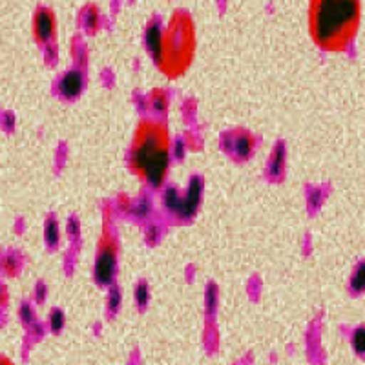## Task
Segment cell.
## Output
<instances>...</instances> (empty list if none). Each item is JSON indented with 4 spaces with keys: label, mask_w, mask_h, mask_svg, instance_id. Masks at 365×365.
I'll use <instances>...</instances> for the list:
<instances>
[{
    "label": "cell",
    "mask_w": 365,
    "mask_h": 365,
    "mask_svg": "<svg viewBox=\"0 0 365 365\" xmlns=\"http://www.w3.org/2000/svg\"><path fill=\"white\" fill-rule=\"evenodd\" d=\"M2 267H4L6 272L13 274V272H15V269H17V259H15L13 256H8L4 262H2Z\"/></svg>",
    "instance_id": "7402d4cb"
},
{
    "label": "cell",
    "mask_w": 365,
    "mask_h": 365,
    "mask_svg": "<svg viewBox=\"0 0 365 365\" xmlns=\"http://www.w3.org/2000/svg\"><path fill=\"white\" fill-rule=\"evenodd\" d=\"M360 24L358 0H312L309 4V35L319 50L345 51L356 38Z\"/></svg>",
    "instance_id": "6da1fadb"
},
{
    "label": "cell",
    "mask_w": 365,
    "mask_h": 365,
    "mask_svg": "<svg viewBox=\"0 0 365 365\" xmlns=\"http://www.w3.org/2000/svg\"><path fill=\"white\" fill-rule=\"evenodd\" d=\"M148 210H150L148 201H143V203H139V207H137V214H139V216H146Z\"/></svg>",
    "instance_id": "cb8c5ba5"
},
{
    "label": "cell",
    "mask_w": 365,
    "mask_h": 365,
    "mask_svg": "<svg viewBox=\"0 0 365 365\" xmlns=\"http://www.w3.org/2000/svg\"><path fill=\"white\" fill-rule=\"evenodd\" d=\"M37 298H38V302H44V298H46V287L42 285V283L37 287Z\"/></svg>",
    "instance_id": "d4e9b609"
},
{
    "label": "cell",
    "mask_w": 365,
    "mask_h": 365,
    "mask_svg": "<svg viewBox=\"0 0 365 365\" xmlns=\"http://www.w3.org/2000/svg\"><path fill=\"white\" fill-rule=\"evenodd\" d=\"M349 289L354 294H360V292L365 291V259L354 267L351 279H349Z\"/></svg>",
    "instance_id": "8fae6325"
},
{
    "label": "cell",
    "mask_w": 365,
    "mask_h": 365,
    "mask_svg": "<svg viewBox=\"0 0 365 365\" xmlns=\"http://www.w3.org/2000/svg\"><path fill=\"white\" fill-rule=\"evenodd\" d=\"M181 197H182V195L179 194L175 188H168V190H166V194H165V205L170 208V210L178 212L179 205H181Z\"/></svg>",
    "instance_id": "e0dca14e"
},
{
    "label": "cell",
    "mask_w": 365,
    "mask_h": 365,
    "mask_svg": "<svg viewBox=\"0 0 365 365\" xmlns=\"http://www.w3.org/2000/svg\"><path fill=\"white\" fill-rule=\"evenodd\" d=\"M21 318L24 319L26 324H31V322H34V319H35L34 309L29 307V305H24V307L21 309Z\"/></svg>",
    "instance_id": "44dd1931"
},
{
    "label": "cell",
    "mask_w": 365,
    "mask_h": 365,
    "mask_svg": "<svg viewBox=\"0 0 365 365\" xmlns=\"http://www.w3.org/2000/svg\"><path fill=\"white\" fill-rule=\"evenodd\" d=\"M64 324H66L64 312L58 311V309L51 311V314H50V329H51V331H53V332H61V331H63Z\"/></svg>",
    "instance_id": "ac0fdd59"
},
{
    "label": "cell",
    "mask_w": 365,
    "mask_h": 365,
    "mask_svg": "<svg viewBox=\"0 0 365 365\" xmlns=\"http://www.w3.org/2000/svg\"><path fill=\"white\" fill-rule=\"evenodd\" d=\"M68 234H70L71 237H79L81 236V223L77 217H71V220H68Z\"/></svg>",
    "instance_id": "ffe728a7"
},
{
    "label": "cell",
    "mask_w": 365,
    "mask_h": 365,
    "mask_svg": "<svg viewBox=\"0 0 365 365\" xmlns=\"http://www.w3.org/2000/svg\"><path fill=\"white\" fill-rule=\"evenodd\" d=\"M44 240L50 247H57L58 241H61V227H58V223L55 217H50V220L46 221Z\"/></svg>",
    "instance_id": "7c38bea8"
},
{
    "label": "cell",
    "mask_w": 365,
    "mask_h": 365,
    "mask_svg": "<svg viewBox=\"0 0 365 365\" xmlns=\"http://www.w3.org/2000/svg\"><path fill=\"white\" fill-rule=\"evenodd\" d=\"M133 298H135V303L139 307H145L150 299V291L148 285L145 282H139L135 287V292H133Z\"/></svg>",
    "instance_id": "2e32d148"
},
{
    "label": "cell",
    "mask_w": 365,
    "mask_h": 365,
    "mask_svg": "<svg viewBox=\"0 0 365 365\" xmlns=\"http://www.w3.org/2000/svg\"><path fill=\"white\" fill-rule=\"evenodd\" d=\"M170 133L163 120L145 119L139 123L130 148V168L139 179L159 188L170 168Z\"/></svg>",
    "instance_id": "7a4b0ae2"
},
{
    "label": "cell",
    "mask_w": 365,
    "mask_h": 365,
    "mask_svg": "<svg viewBox=\"0 0 365 365\" xmlns=\"http://www.w3.org/2000/svg\"><path fill=\"white\" fill-rule=\"evenodd\" d=\"M0 365H15L8 356H0Z\"/></svg>",
    "instance_id": "484cf974"
},
{
    "label": "cell",
    "mask_w": 365,
    "mask_h": 365,
    "mask_svg": "<svg viewBox=\"0 0 365 365\" xmlns=\"http://www.w3.org/2000/svg\"><path fill=\"white\" fill-rule=\"evenodd\" d=\"M84 75L79 70H70L58 81V91L64 99H73L83 91Z\"/></svg>",
    "instance_id": "52a82bcc"
},
{
    "label": "cell",
    "mask_w": 365,
    "mask_h": 365,
    "mask_svg": "<svg viewBox=\"0 0 365 365\" xmlns=\"http://www.w3.org/2000/svg\"><path fill=\"white\" fill-rule=\"evenodd\" d=\"M117 259H119V245H117L115 236L108 228H104L99 245H97L96 265H93L96 279L101 285H108L113 282L117 272Z\"/></svg>",
    "instance_id": "277c9868"
},
{
    "label": "cell",
    "mask_w": 365,
    "mask_h": 365,
    "mask_svg": "<svg viewBox=\"0 0 365 365\" xmlns=\"http://www.w3.org/2000/svg\"><path fill=\"white\" fill-rule=\"evenodd\" d=\"M120 299H123L120 291L119 289H115V287H112V291H110V294H108V311L110 312H115L117 309L120 307Z\"/></svg>",
    "instance_id": "d6986e66"
},
{
    "label": "cell",
    "mask_w": 365,
    "mask_h": 365,
    "mask_svg": "<svg viewBox=\"0 0 365 365\" xmlns=\"http://www.w3.org/2000/svg\"><path fill=\"white\" fill-rule=\"evenodd\" d=\"M150 108L154 110L155 113H165L168 110V97H166L165 91H152V96H150Z\"/></svg>",
    "instance_id": "4fadbf2b"
},
{
    "label": "cell",
    "mask_w": 365,
    "mask_h": 365,
    "mask_svg": "<svg viewBox=\"0 0 365 365\" xmlns=\"http://www.w3.org/2000/svg\"><path fill=\"white\" fill-rule=\"evenodd\" d=\"M83 21L84 26H86L90 31H96L99 28V22H101V15H99V9L96 6H88L83 13Z\"/></svg>",
    "instance_id": "9a60e30c"
},
{
    "label": "cell",
    "mask_w": 365,
    "mask_h": 365,
    "mask_svg": "<svg viewBox=\"0 0 365 365\" xmlns=\"http://www.w3.org/2000/svg\"><path fill=\"white\" fill-rule=\"evenodd\" d=\"M254 150V137L249 132H237L232 137V152L236 158L247 159Z\"/></svg>",
    "instance_id": "9c48e42d"
},
{
    "label": "cell",
    "mask_w": 365,
    "mask_h": 365,
    "mask_svg": "<svg viewBox=\"0 0 365 365\" xmlns=\"http://www.w3.org/2000/svg\"><path fill=\"white\" fill-rule=\"evenodd\" d=\"M285 163H287V148L283 143H278V145L272 148V152H270V159H269L270 174H272L274 178L282 175V172L285 170Z\"/></svg>",
    "instance_id": "30bf717a"
},
{
    "label": "cell",
    "mask_w": 365,
    "mask_h": 365,
    "mask_svg": "<svg viewBox=\"0 0 365 365\" xmlns=\"http://www.w3.org/2000/svg\"><path fill=\"white\" fill-rule=\"evenodd\" d=\"M34 37L38 44H48L55 38L57 34V15L48 6H41L35 9L34 21H31Z\"/></svg>",
    "instance_id": "5b68a950"
},
{
    "label": "cell",
    "mask_w": 365,
    "mask_h": 365,
    "mask_svg": "<svg viewBox=\"0 0 365 365\" xmlns=\"http://www.w3.org/2000/svg\"><path fill=\"white\" fill-rule=\"evenodd\" d=\"M145 44L148 53L152 55L155 63L161 57V48H163V28L158 22H150L145 29Z\"/></svg>",
    "instance_id": "ba28073f"
},
{
    "label": "cell",
    "mask_w": 365,
    "mask_h": 365,
    "mask_svg": "<svg viewBox=\"0 0 365 365\" xmlns=\"http://www.w3.org/2000/svg\"><path fill=\"white\" fill-rule=\"evenodd\" d=\"M174 154L178 155V158H182V154H185V143L182 141L174 143Z\"/></svg>",
    "instance_id": "603a6c76"
},
{
    "label": "cell",
    "mask_w": 365,
    "mask_h": 365,
    "mask_svg": "<svg viewBox=\"0 0 365 365\" xmlns=\"http://www.w3.org/2000/svg\"><path fill=\"white\" fill-rule=\"evenodd\" d=\"M201 188H203V185H201V179L200 178L192 179L190 187H188L187 194L181 197V205H179V208L175 214H179L181 217L194 216V212L197 210V207H200Z\"/></svg>",
    "instance_id": "8992f818"
},
{
    "label": "cell",
    "mask_w": 365,
    "mask_h": 365,
    "mask_svg": "<svg viewBox=\"0 0 365 365\" xmlns=\"http://www.w3.org/2000/svg\"><path fill=\"white\" fill-rule=\"evenodd\" d=\"M195 53V26L187 11H175L163 29L161 57L155 64L166 77H179L190 68Z\"/></svg>",
    "instance_id": "3957f363"
},
{
    "label": "cell",
    "mask_w": 365,
    "mask_h": 365,
    "mask_svg": "<svg viewBox=\"0 0 365 365\" xmlns=\"http://www.w3.org/2000/svg\"><path fill=\"white\" fill-rule=\"evenodd\" d=\"M351 345H353L354 353L358 356H365V325L354 329L353 336H351Z\"/></svg>",
    "instance_id": "5bb4252c"
}]
</instances>
